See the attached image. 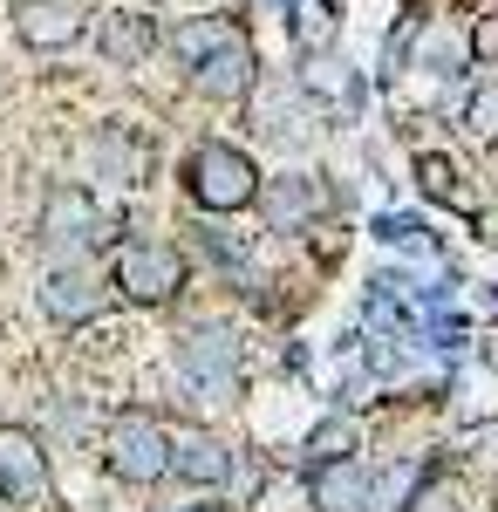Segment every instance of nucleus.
I'll use <instances>...</instances> for the list:
<instances>
[{
  "label": "nucleus",
  "instance_id": "obj_3",
  "mask_svg": "<svg viewBox=\"0 0 498 512\" xmlns=\"http://www.w3.org/2000/svg\"><path fill=\"white\" fill-rule=\"evenodd\" d=\"M14 28L28 48H69L82 35V7L76 0H21L14 7Z\"/></svg>",
  "mask_w": 498,
  "mask_h": 512
},
{
  "label": "nucleus",
  "instance_id": "obj_2",
  "mask_svg": "<svg viewBox=\"0 0 498 512\" xmlns=\"http://www.w3.org/2000/svg\"><path fill=\"white\" fill-rule=\"evenodd\" d=\"M110 465L123 478H137V485L157 478L164 465H171V458H164V431H157L151 417H123V424L110 431Z\"/></svg>",
  "mask_w": 498,
  "mask_h": 512
},
{
  "label": "nucleus",
  "instance_id": "obj_10",
  "mask_svg": "<svg viewBox=\"0 0 498 512\" xmlns=\"http://www.w3.org/2000/svg\"><path fill=\"white\" fill-rule=\"evenodd\" d=\"M246 82V48H232L226 62H212V76H205V89H239Z\"/></svg>",
  "mask_w": 498,
  "mask_h": 512
},
{
  "label": "nucleus",
  "instance_id": "obj_9",
  "mask_svg": "<svg viewBox=\"0 0 498 512\" xmlns=\"http://www.w3.org/2000/svg\"><path fill=\"white\" fill-rule=\"evenodd\" d=\"M178 465H185L192 478H219V472H226L219 444H205V437H192V444H185V458H178Z\"/></svg>",
  "mask_w": 498,
  "mask_h": 512
},
{
  "label": "nucleus",
  "instance_id": "obj_8",
  "mask_svg": "<svg viewBox=\"0 0 498 512\" xmlns=\"http://www.w3.org/2000/svg\"><path fill=\"white\" fill-rule=\"evenodd\" d=\"M110 55H123V62H137V55H144V41H151V28H144V21H137V14H123V21H110Z\"/></svg>",
  "mask_w": 498,
  "mask_h": 512
},
{
  "label": "nucleus",
  "instance_id": "obj_1",
  "mask_svg": "<svg viewBox=\"0 0 498 512\" xmlns=\"http://www.w3.org/2000/svg\"><path fill=\"white\" fill-rule=\"evenodd\" d=\"M178 253L171 246H151V239H130L123 253H116V287L123 294H137V301H164L171 287H178Z\"/></svg>",
  "mask_w": 498,
  "mask_h": 512
},
{
  "label": "nucleus",
  "instance_id": "obj_5",
  "mask_svg": "<svg viewBox=\"0 0 498 512\" xmlns=\"http://www.w3.org/2000/svg\"><path fill=\"white\" fill-rule=\"evenodd\" d=\"M41 492V451L35 437L0 431V499H35Z\"/></svg>",
  "mask_w": 498,
  "mask_h": 512
},
{
  "label": "nucleus",
  "instance_id": "obj_6",
  "mask_svg": "<svg viewBox=\"0 0 498 512\" xmlns=\"http://www.w3.org/2000/svg\"><path fill=\"white\" fill-rule=\"evenodd\" d=\"M89 226H96V205L82 192H55L48 212H41V239H48V246H82Z\"/></svg>",
  "mask_w": 498,
  "mask_h": 512
},
{
  "label": "nucleus",
  "instance_id": "obj_4",
  "mask_svg": "<svg viewBox=\"0 0 498 512\" xmlns=\"http://www.w3.org/2000/svg\"><path fill=\"white\" fill-rule=\"evenodd\" d=\"M192 192L205 198V205H246V198H253V164L232 158V151H198Z\"/></svg>",
  "mask_w": 498,
  "mask_h": 512
},
{
  "label": "nucleus",
  "instance_id": "obj_7",
  "mask_svg": "<svg viewBox=\"0 0 498 512\" xmlns=\"http://www.w3.org/2000/svg\"><path fill=\"white\" fill-rule=\"evenodd\" d=\"M41 308L62 315V321H82L89 308H96V294H89V280H82V274H55V280H48V294H41Z\"/></svg>",
  "mask_w": 498,
  "mask_h": 512
}]
</instances>
